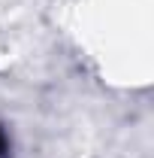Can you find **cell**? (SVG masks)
<instances>
[{
	"label": "cell",
	"mask_w": 154,
	"mask_h": 158,
	"mask_svg": "<svg viewBox=\"0 0 154 158\" xmlns=\"http://www.w3.org/2000/svg\"><path fill=\"white\" fill-rule=\"evenodd\" d=\"M6 155V134H3V131H0V158Z\"/></svg>",
	"instance_id": "6da1fadb"
}]
</instances>
